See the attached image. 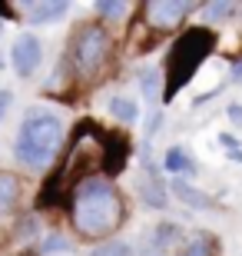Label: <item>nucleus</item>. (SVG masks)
<instances>
[{
  "label": "nucleus",
  "mask_w": 242,
  "mask_h": 256,
  "mask_svg": "<svg viewBox=\"0 0 242 256\" xmlns=\"http://www.w3.org/2000/svg\"><path fill=\"white\" fill-rule=\"evenodd\" d=\"M70 220L80 236H110L123 223V196L106 180H86L70 196Z\"/></svg>",
  "instance_id": "nucleus-1"
},
{
  "label": "nucleus",
  "mask_w": 242,
  "mask_h": 256,
  "mask_svg": "<svg viewBox=\"0 0 242 256\" xmlns=\"http://www.w3.org/2000/svg\"><path fill=\"white\" fill-rule=\"evenodd\" d=\"M106 166V133H100L96 124H80L73 143L63 156V166L47 183L43 200H60L63 193H73L80 183L93 180V173Z\"/></svg>",
  "instance_id": "nucleus-2"
},
{
  "label": "nucleus",
  "mask_w": 242,
  "mask_h": 256,
  "mask_svg": "<svg viewBox=\"0 0 242 256\" xmlns=\"http://www.w3.org/2000/svg\"><path fill=\"white\" fill-rule=\"evenodd\" d=\"M63 143V124L60 116H53L50 110H30L20 124V133H17V143H13V153L23 166H47L50 160L56 156Z\"/></svg>",
  "instance_id": "nucleus-3"
},
{
  "label": "nucleus",
  "mask_w": 242,
  "mask_h": 256,
  "mask_svg": "<svg viewBox=\"0 0 242 256\" xmlns=\"http://www.w3.org/2000/svg\"><path fill=\"white\" fill-rule=\"evenodd\" d=\"M213 47H216V37L206 27L189 30V34H183V37L173 44L169 60H166V86H163V96H166V100L176 96L179 90L189 84V76L199 70V64L209 57Z\"/></svg>",
  "instance_id": "nucleus-4"
},
{
  "label": "nucleus",
  "mask_w": 242,
  "mask_h": 256,
  "mask_svg": "<svg viewBox=\"0 0 242 256\" xmlns=\"http://www.w3.org/2000/svg\"><path fill=\"white\" fill-rule=\"evenodd\" d=\"M73 66L80 74H96L106 57H110V37H106V30L100 24H86V27L76 30L73 37Z\"/></svg>",
  "instance_id": "nucleus-5"
},
{
  "label": "nucleus",
  "mask_w": 242,
  "mask_h": 256,
  "mask_svg": "<svg viewBox=\"0 0 242 256\" xmlns=\"http://www.w3.org/2000/svg\"><path fill=\"white\" fill-rule=\"evenodd\" d=\"M189 10H193V4H186V0H149V4H143L146 24H149L153 30H169V27H176V24L186 17Z\"/></svg>",
  "instance_id": "nucleus-6"
},
{
  "label": "nucleus",
  "mask_w": 242,
  "mask_h": 256,
  "mask_svg": "<svg viewBox=\"0 0 242 256\" xmlns=\"http://www.w3.org/2000/svg\"><path fill=\"white\" fill-rule=\"evenodd\" d=\"M40 57H43V50H40V40L33 34H20L13 40V50H10V60H13V70L20 76H30L33 70L40 66Z\"/></svg>",
  "instance_id": "nucleus-7"
},
{
  "label": "nucleus",
  "mask_w": 242,
  "mask_h": 256,
  "mask_svg": "<svg viewBox=\"0 0 242 256\" xmlns=\"http://www.w3.org/2000/svg\"><path fill=\"white\" fill-rule=\"evenodd\" d=\"M169 186H173V193H176L189 210H213V196H206L203 190H196V186H189V183H183V180H173Z\"/></svg>",
  "instance_id": "nucleus-8"
},
{
  "label": "nucleus",
  "mask_w": 242,
  "mask_h": 256,
  "mask_svg": "<svg viewBox=\"0 0 242 256\" xmlns=\"http://www.w3.org/2000/svg\"><path fill=\"white\" fill-rule=\"evenodd\" d=\"M23 10L30 14V24H50L66 14V4H23Z\"/></svg>",
  "instance_id": "nucleus-9"
},
{
  "label": "nucleus",
  "mask_w": 242,
  "mask_h": 256,
  "mask_svg": "<svg viewBox=\"0 0 242 256\" xmlns=\"http://www.w3.org/2000/svg\"><path fill=\"white\" fill-rule=\"evenodd\" d=\"M20 196V180L13 173H0V213H7Z\"/></svg>",
  "instance_id": "nucleus-10"
},
{
  "label": "nucleus",
  "mask_w": 242,
  "mask_h": 256,
  "mask_svg": "<svg viewBox=\"0 0 242 256\" xmlns=\"http://www.w3.org/2000/svg\"><path fill=\"white\" fill-rule=\"evenodd\" d=\"M146 163V183H143V200H146L149 206H163V183L156 180V173H153V163Z\"/></svg>",
  "instance_id": "nucleus-11"
},
{
  "label": "nucleus",
  "mask_w": 242,
  "mask_h": 256,
  "mask_svg": "<svg viewBox=\"0 0 242 256\" xmlns=\"http://www.w3.org/2000/svg\"><path fill=\"white\" fill-rule=\"evenodd\" d=\"M110 114L116 116L120 124H133V120H136V104L126 100V96H116V100L110 104Z\"/></svg>",
  "instance_id": "nucleus-12"
},
{
  "label": "nucleus",
  "mask_w": 242,
  "mask_h": 256,
  "mask_svg": "<svg viewBox=\"0 0 242 256\" xmlns=\"http://www.w3.org/2000/svg\"><path fill=\"white\" fill-rule=\"evenodd\" d=\"M213 253H216V243H213L209 233H199V236L183 250V256H213Z\"/></svg>",
  "instance_id": "nucleus-13"
},
{
  "label": "nucleus",
  "mask_w": 242,
  "mask_h": 256,
  "mask_svg": "<svg viewBox=\"0 0 242 256\" xmlns=\"http://www.w3.org/2000/svg\"><path fill=\"white\" fill-rule=\"evenodd\" d=\"M163 166H166L169 173H183V170H193V163L186 160V153L179 150V146H173V150H166V160H163Z\"/></svg>",
  "instance_id": "nucleus-14"
},
{
  "label": "nucleus",
  "mask_w": 242,
  "mask_h": 256,
  "mask_svg": "<svg viewBox=\"0 0 242 256\" xmlns=\"http://www.w3.org/2000/svg\"><path fill=\"white\" fill-rule=\"evenodd\" d=\"M93 256H133L130 243H123V240H106L103 246L93 250Z\"/></svg>",
  "instance_id": "nucleus-15"
},
{
  "label": "nucleus",
  "mask_w": 242,
  "mask_h": 256,
  "mask_svg": "<svg viewBox=\"0 0 242 256\" xmlns=\"http://www.w3.org/2000/svg\"><path fill=\"white\" fill-rule=\"evenodd\" d=\"M140 90H143V96H146V100H156V94H159V74L146 70V74L140 76Z\"/></svg>",
  "instance_id": "nucleus-16"
},
{
  "label": "nucleus",
  "mask_w": 242,
  "mask_h": 256,
  "mask_svg": "<svg viewBox=\"0 0 242 256\" xmlns=\"http://www.w3.org/2000/svg\"><path fill=\"white\" fill-rule=\"evenodd\" d=\"M173 240H176V226H173V223H163V226L156 230V236H153V246H166V243H173Z\"/></svg>",
  "instance_id": "nucleus-17"
},
{
  "label": "nucleus",
  "mask_w": 242,
  "mask_h": 256,
  "mask_svg": "<svg viewBox=\"0 0 242 256\" xmlns=\"http://www.w3.org/2000/svg\"><path fill=\"white\" fill-rule=\"evenodd\" d=\"M96 10H100L103 17H123V14H126V10H130V4H123V0H116V4H96Z\"/></svg>",
  "instance_id": "nucleus-18"
},
{
  "label": "nucleus",
  "mask_w": 242,
  "mask_h": 256,
  "mask_svg": "<svg viewBox=\"0 0 242 256\" xmlns=\"http://www.w3.org/2000/svg\"><path fill=\"white\" fill-rule=\"evenodd\" d=\"M229 14H233V4H209V7H206V20H209V24L229 17Z\"/></svg>",
  "instance_id": "nucleus-19"
},
{
  "label": "nucleus",
  "mask_w": 242,
  "mask_h": 256,
  "mask_svg": "<svg viewBox=\"0 0 242 256\" xmlns=\"http://www.w3.org/2000/svg\"><path fill=\"white\" fill-rule=\"evenodd\" d=\"M43 250H47V253H60V250H70V243L60 240V236H47L43 240Z\"/></svg>",
  "instance_id": "nucleus-20"
},
{
  "label": "nucleus",
  "mask_w": 242,
  "mask_h": 256,
  "mask_svg": "<svg viewBox=\"0 0 242 256\" xmlns=\"http://www.w3.org/2000/svg\"><path fill=\"white\" fill-rule=\"evenodd\" d=\"M229 120L242 126V106H229Z\"/></svg>",
  "instance_id": "nucleus-21"
},
{
  "label": "nucleus",
  "mask_w": 242,
  "mask_h": 256,
  "mask_svg": "<svg viewBox=\"0 0 242 256\" xmlns=\"http://www.w3.org/2000/svg\"><path fill=\"white\" fill-rule=\"evenodd\" d=\"M7 104H10V94H7V90H0V116L7 114Z\"/></svg>",
  "instance_id": "nucleus-22"
},
{
  "label": "nucleus",
  "mask_w": 242,
  "mask_h": 256,
  "mask_svg": "<svg viewBox=\"0 0 242 256\" xmlns=\"http://www.w3.org/2000/svg\"><path fill=\"white\" fill-rule=\"evenodd\" d=\"M233 80H236V84H242V60L233 66Z\"/></svg>",
  "instance_id": "nucleus-23"
},
{
  "label": "nucleus",
  "mask_w": 242,
  "mask_h": 256,
  "mask_svg": "<svg viewBox=\"0 0 242 256\" xmlns=\"http://www.w3.org/2000/svg\"><path fill=\"white\" fill-rule=\"evenodd\" d=\"M233 160H236V163H242V150H236V153H233Z\"/></svg>",
  "instance_id": "nucleus-24"
},
{
  "label": "nucleus",
  "mask_w": 242,
  "mask_h": 256,
  "mask_svg": "<svg viewBox=\"0 0 242 256\" xmlns=\"http://www.w3.org/2000/svg\"><path fill=\"white\" fill-rule=\"evenodd\" d=\"M27 256H30V253H27Z\"/></svg>",
  "instance_id": "nucleus-25"
}]
</instances>
